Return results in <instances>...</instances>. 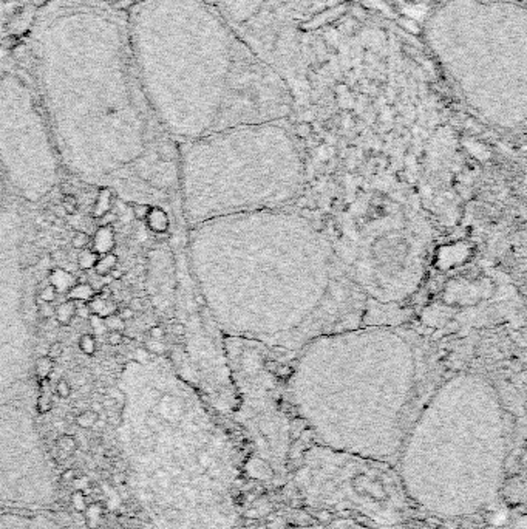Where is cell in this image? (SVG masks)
I'll use <instances>...</instances> for the list:
<instances>
[{"mask_svg":"<svg viewBox=\"0 0 527 529\" xmlns=\"http://www.w3.org/2000/svg\"><path fill=\"white\" fill-rule=\"evenodd\" d=\"M90 243H92V249L95 251V253H98L99 256L101 254H107V253H112L113 248H115V231H113V226L98 228V231L93 235Z\"/></svg>","mask_w":527,"mask_h":529,"instance_id":"1","label":"cell"},{"mask_svg":"<svg viewBox=\"0 0 527 529\" xmlns=\"http://www.w3.org/2000/svg\"><path fill=\"white\" fill-rule=\"evenodd\" d=\"M87 305H89V308H90L93 316H98L102 319L112 316V314H116L118 308H119L115 300H112L110 297H102L98 293L87 302Z\"/></svg>","mask_w":527,"mask_h":529,"instance_id":"2","label":"cell"},{"mask_svg":"<svg viewBox=\"0 0 527 529\" xmlns=\"http://www.w3.org/2000/svg\"><path fill=\"white\" fill-rule=\"evenodd\" d=\"M147 226L150 231H153L155 234H167L169 226H170V220L169 215L165 214L164 209L161 208H153L150 209V214L146 220Z\"/></svg>","mask_w":527,"mask_h":529,"instance_id":"3","label":"cell"},{"mask_svg":"<svg viewBox=\"0 0 527 529\" xmlns=\"http://www.w3.org/2000/svg\"><path fill=\"white\" fill-rule=\"evenodd\" d=\"M76 277L73 274H70L68 271L64 269H51L50 272V285L54 287V290L59 293H68L71 290L73 285H76Z\"/></svg>","mask_w":527,"mask_h":529,"instance_id":"4","label":"cell"},{"mask_svg":"<svg viewBox=\"0 0 527 529\" xmlns=\"http://www.w3.org/2000/svg\"><path fill=\"white\" fill-rule=\"evenodd\" d=\"M76 317V303L71 299H67L65 302H62L59 306H56V311H54V319L56 322L62 327H70L71 322Z\"/></svg>","mask_w":527,"mask_h":529,"instance_id":"5","label":"cell"},{"mask_svg":"<svg viewBox=\"0 0 527 529\" xmlns=\"http://www.w3.org/2000/svg\"><path fill=\"white\" fill-rule=\"evenodd\" d=\"M115 268H118V256L113 253H107V254H101L96 265H95V272L99 277H108L110 272H112Z\"/></svg>","mask_w":527,"mask_h":529,"instance_id":"6","label":"cell"},{"mask_svg":"<svg viewBox=\"0 0 527 529\" xmlns=\"http://www.w3.org/2000/svg\"><path fill=\"white\" fill-rule=\"evenodd\" d=\"M112 203H113V190L104 187L99 190L98 193V200L95 203V209H93V217L99 218L101 215H104L105 212L112 211Z\"/></svg>","mask_w":527,"mask_h":529,"instance_id":"7","label":"cell"},{"mask_svg":"<svg viewBox=\"0 0 527 529\" xmlns=\"http://www.w3.org/2000/svg\"><path fill=\"white\" fill-rule=\"evenodd\" d=\"M67 294H68V299H71L74 302H85L87 303L96 294V290H93V287L89 282H84V283L76 282V285H73Z\"/></svg>","mask_w":527,"mask_h":529,"instance_id":"8","label":"cell"},{"mask_svg":"<svg viewBox=\"0 0 527 529\" xmlns=\"http://www.w3.org/2000/svg\"><path fill=\"white\" fill-rule=\"evenodd\" d=\"M98 259H99V254L95 253L92 248H84L80 249V253L77 254V266L82 271H90L95 268Z\"/></svg>","mask_w":527,"mask_h":529,"instance_id":"9","label":"cell"},{"mask_svg":"<svg viewBox=\"0 0 527 529\" xmlns=\"http://www.w3.org/2000/svg\"><path fill=\"white\" fill-rule=\"evenodd\" d=\"M85 523L90 529H98L101 524V518H102V508L99 503H89L85 512Z\"/></svg>","mask_w":527,"mask_h":529,"instance_id":"10","label":"cell"},{"mask_svg":"<svg viewBox=\"0 0 527 529\" xmlns=\"http://www.w3.org/2000/svg\"><path fill=\"white\" fill-rule=\"evenodd\" d=\"M98 420H99V413L89 409V410H82L80 413H77L74 418V423L80 429H92L98 424Z\"/></svg>","mask_w":527,"mask_h":529,"instance_id":"11","label":"cell"},{"mask_svg":"<svg viewBox=\"0 0 527 529\" xmlns=\"http://www.w3.org/2000/svg\"><path fill=\"white\" fill-rule=\"evenodd\" d=\"M48 382L50 379H42L39 381L40 384V395H39V401H37V410L39 413H48L53 407V401H51V393L48 392Z\"/></svg>","mask_w":527,"mask_h":529,"instance_id":"12","label":"cell"},{"mask_svg":"<svg viewBox=\"0 0 527 529\" xmlns=\"http://www.w3.org/2000/svg\"><path fill=\"white\" fill-rule=\"evenodd\" d=\"M53 370H54V360L50 359L48 356H42V357H39L36 360L34 372H36V376H37L39 381L48 379Z\"/></svg>","mask_w":527,"mask_h":529,"instance_id":"13","label":"cell"},{"mask_svg":"<svg viewBox=\"0 0 527 529\" xmlns=\"http://www.w3.org/2000/svg\"><path fill=\"white\" fill-rule=\"evenodd\" d=\"M77 347L79 350L87 354V356H93L98 350V341H96V336H93V334L90 333H84L82 336L79 338V342H77Z\"/></svg>","mask_w":527,"mask_h":529,"instance_id":"14","label":"cell"},{"mask_svg":"<svg viewBox=\"0 0 527 529\" xmlns=\"http://www.w3.org/2000/svg\"><path fill=\"white\" fill-rule=\"evenodd\" d=\"M56 447L59 449V452H62L64 455H70L73 452H76L77 449V441L73 435L64 433L56 439Z\"/></svg>","mask_w":527,"mask_h":529,"instance_id":"15","label":"cell"},{"mask_svg":"<svg viewBox=\"0 0 527 529\" xmlns=\"http://www.w3.org/2000/svg\"><path fill=\"white\" fill-rule=\"evenodd\" d=\"M87 494L84 491H74L70 497V503L73 506V509L79 514H84L87 506H89V500H87Z\"/></svg>","mask_w":527,"mask_h":529,"instance_id":"16","label":"cell"},{"mask_svg":"<svg viewBox=\"0 0 527 529\" xmlns=\"http://www.w3.org/2000/svg\"><path fill=\"white\" fill-rule=\"evenodd\" d=\"M58 291L56 290H54V287L53 285H45L39 293H37V303H40V302H45V303H53L54 300H56L58 299Z\"/></svg>","mask_w":527,"mask_h":529,"instance_id":"17","label":"cell"},{"mask_svg":"<svg viewBox=\"0 0 527 529\" xmlns=\"http://www.w3.org/2000/svg\"><path fill=\"white\" fill-rule=\"evenodd\" d=\"M90 241H92V237L84 231H76L71 237V246L74 249H84L90 245Z\"/></svg>","mask_w":527,"mask_h":529,"instance_id":"18","label":"cell"},{"mask_svg":"<svg viewBox=\"0 0 527 529\" xmlns=\"http://www.w3.org/2000/svg\"><path fill=\"white\" fill-rule=\"evenodd\" d=\"M104 323H105L107 331H122L125 328V322L118 316V313L108 316V317H104Z\"/></svg>","mask_w":527,"mask_h":529,"instance_id":"19","label":"cell"},{"mask_svg":"<svg viewBox=\"0 0 527 529\" xmlns=\"http://www.w3.org/2000/svg\"><path fill=\"white\" fill-rule=\"evenodd\" d=\"M131 209H133V215H135L136 220L146 221L147 217H149V214H150L152 206L147 205V203H133V205H131Z\"/></svg>","mask_w":527,"mask_h":529,"instance_id":"20","label":"cell"},{"mask_svg":"<svg viewBox=\"0 0 527 529\" xmlns=\"http://www.w3.org/2000/svg\"><path fill=\"white\" fill-rule=\"evenodd\" d=\"M62 208H64L67 215H74L77 212L79 205H77V200H76L74 195H71V193H65L64 195V197H62Z\"/></svg>","mask_w":527,"mask_h":529,"instance_id":"21","label":"cell"},{"mask_svg":"<svg viewBox=\"0 0 527 529\" xmlns=\"http://www.w3.org/2000/svg\"><path fill=\"white\" fill-rule=\"evenodd\" d=\"M54 390H56V395L62 399H67L71 396V385L67 379H59L56 382V388Z\"/></svg>","mask_w":527,"mask_h":529,"instance_id":"22","label":"cell"},{"mask_svg":"<svg viewBox=\"0 0 527 529\" xmlns=\"http://www.w3.org/2000/svg\"><path fill=\"white\" fill-rule=\"evenodd\" d=\"M124 338L125 336L122 334V331H107L105 333V342L112 347H118V345L124 344Z\"/></svg>","mask_w":527,"mask_h":529,"instance_id":"23","label":"cell"},{"mask_svg":"<svg viewBox=\"0 0 527 529\" xmlns=\"http://www.w3.org/2000/svg\"><path fill=\"white\" fill-rule=\"evenodd\" d=\"M37 305H39V316H40L43 320H50V319L54 316V311H56V308L53 306V303L40 302V303H37Z\"/></svg>","mask_w":527,"mask_h":529,"instance_id":"24","label":"cell"},{"mask_svg":"<svg viewBox=\"0 0 527 529\" xmlns=\"http://www.w3.org/2000/svg\"><path fill=\"white\" fill-rule=\"evenodd\" d=\"M62 353H64V345L61 342H51L45 356H48L53 360H56V359H59L62 356Z\"/></svg>","mask_w":527,"mask_h":529,"instance_id":"25","label":"cell"},{"mask_svg":"<svg viewBox=\"0 0 527 529\" xmlns=\"http://www.w3.org/2000/svg\"><path fill=\"white\" fill-rule=\"evenodd\" d=\"M146 350L149 353H153V354H162L165 351V345L162 341H156V339H150L147 344H146Z\"/></svg>","mask_w":527,"mask_h":529,"instance_id":"26","label":"cell"},{"mask_svg":"<svg viewBox=\"0 0 527 529\" xmlns=\"http://www.w3.org/2000/svg\"><path fill=\"white\" fill-rule=\"evenodd\" d=\"M118 220V215L113 212V211H108V212H105L104 215H101L99 218H98V223H99V228H102V226H113V223Z\"/></svg>","mask_w":527,"mask_h":529,"instance_id":"27","label":"cell"},{"mask_svg":"<svg viewBox=\"0 0 527 529\" xmlns=\"http://www.w3.org/2000/svg\"><path fill=\"white\" fill-rule=\"evenodd\" d=\"M76 303V316L84 319V320H89L90 316H92V311L89 308V305L85 302H74Z\"/></svg>","mask_w":527,"mask_h":529,"instance_id":"28","label":"cell"},{"mask_svg":"<svg viewBox=\"0 0 527 529\" xmlns=\"http://www.w3.org/2000/svg\"><path fill=\"white\" fill-rule=\"evenodd\" d=\"M74 484V491H84L87 495H90V481L87 477H76V480L73 481Z\"/></svg>","mask_w":527,"mask_h":529,"instance_id":"29","label":"cell"},{"mask_svg":"<svg viewBox=\"0 0 527 529\" xmlns=\"http://www.w3.org/2000/svg\"><path fill=\"white\" fill-rule=\"evenodd\" d=\"M149 336L150 339H156V341H164L165 336V330L161 325H155L149 330Z\"/></svg>","mask_w":527,"mask_h":529,"instance_id":"30","label":"cell"},{"mask_svg":"<svg viewBox=\"0 0 527 529\" xmlns=\"http://www.w3.org/2000/svg\"><path fill=\"white\" fill-rule=\"evenodd\" d=\"M118 316L124 320L128 322L135 317V311L130 308V306H122V308H118Z\"/></svg>","mask_w":527,"mask_h":529,"instance_id":"31","label":"cell"},{"mask_svg":"<svg viewBox=\"0 0 527 529\" xmlns=\"http://www.w3.org/2000/svg\"><path fill=\"white\" fill-rule=\"evenodd\" d=\"M101 404H102V407H104L105 412H107V410H112V409H115V407L118 405L116 399H113L112 396H108V395L104 396V399L101 401Z\"/></svg>","mask_w":527,"mask_h":529,"instance_id":"32","label":"cell"},{"mask_svg":"<svg viewBox=\"0 0 527 529\" xmlns=\"http://www.w3.org/2000/svg\"><path fill=\"white\" fill-rule=\"evenodd\" d=\"M128 306H130V308L136 313V311H143L144 310V303H143V299H140V297H133L131 300H130V303H128Z\"/></svg>","mask_w":527,"mask_h":529,"instance_id":"33","label":"cell"},{"mask_svg":"<svg viewBox=\"0 0 527 529\" xmlns=\"http://www.w3.org/2000/svg\"><path fill=\"white\" fill-rule=\"evenodd\" d=\"M76 470L74 469H65L64 473H62V481L65 483H73L76 480Z\"/></svg>","mask_w":527,"mask_h":529,"instance_id":"34","label":"cell"},{"mask_svg":"<svg viewBox=\"0 0 527 529\" xmlns=\"http://www.w3.org/2000/svg\"><path fill=\"white\" fill-rule=\"evenodd\" d=\"M172 333L175 334V336H184V334H186V325L181 323V322H175L172 325Z\"/></svg>","mask_w":527,"mask_h":529,"instance_id":"35","label":"cell"},{"mask_svg":"<svg viewBox=\"0 0 527 529\" xmlns=\"http://www.w3.org/2000/svg\"><path fill=\"white\" fill-rule=\"evenodd\" d=\"M99 296H102V297H112L113 296V290H112V287H108V285H104V287H101V290L99 291H96Z\"/></svg>","mask_w":527,"mask_h":529,"instance_id":"36","label":"cell"},{"mask_svg":"<svg viewBox=\"0 0 527 529\" xmlns=\"http://www.w3.org/2000/svg\"><path fill=\"white\" fill-rule=\"evenodd\" d=\"M90 410H93V412H96V413H101V412H104V407H102L101 401H93Z\"/></svg>","mask_w":527,"mask_h":529,"instance_id":"37","label":"cell"},{"mask_svg":"<svg viewBox=\"0 0 527 529\" xmlns=\"http://www.w3.org/2000/svg\"><path fill=\"white\" fill-rule=\"evenodd\" d=\"M110 277H112L113 280H121V277H122V271H119L118 268H115L112 272H110Z\"/></svg>","mask_w":527,"mask_h":529,"instance_id":"38","label":"cell"},{"mask_svg":"<svg viewBox=\"0 0 527 529\" xmlns=\"http://www.w3.org/2000/svg\"><path fill=\"white\" fill-rule=\"evenodd\" d=\"M113 481H115L116 484H124V481H125V475H124V473H116V475L113 477Z\"/></svg>","mask_w":527,"mask_h":529,"instance_id":"39","label":"cell"},{"mask_svg":"<svg viewBox=\"0 0 527 529\" xmlns=\"http://www.w3.org/2000/svg\"><path fill=\"white\" fill-rule=\"evenodd\" d=\"M65 254L62 253V251H56V253H54V254H51V259H54V260H59V259H62Z\"/></svg>","mask_w":527,"mask_h":529,"instance_id":"40","label":"cell"}]
</instances>
